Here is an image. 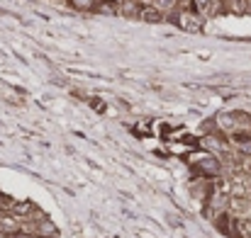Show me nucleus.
Returning <instances> with one entry per match:
<instances>
[{"mask_svg": "<svg viewBox=\"0 0 251 238\" xmlns=\"http://www.w3.org/2000/svg\"><path fill=\"white\" fill-rule=\"evenodd\" d=\"M154 5H156V7L164 12V10H171V7L176 5V0H154Z\"/></svg>", "mask_w": 251, "mask_h": 238, "instance_id": "obj_4", "label": "nucleus"}, {"mask_svg": "<svg viewBox=\"0 0 251 238\" xmlns=\"http://www.w3.org/2000/svg\"><path fill=\"white\" fill-rule=\"evenodd\" d=\"M90 107L98 109V112H105V102L102 100H90Z\"/></svg>", "mask_w": 251, "mask_h": 238, "instance_id": "obj_6", "label": "nucleus"}, {"mask_svg": "<svg viewBox=\"0 0 251 238\" xmlns=\"http://www.w3.org/2000/svg\"><path fill=\"white\" fill-rule=\"evenodd\" d=\"M237 224H239V229H242V234H244V236H247V238H251V219H239Z\"/></svg>", "mask_w": 251, "mask_h": 238, "instance_id": "obj_3", "label": "nucleus"}, {"mask_svg": "<svg viewBox=\"0 0 251 238\" xmlns=\"http://www.w3.org/2000/svg\"><path fill=\"white\" fill-rule=\"evenodd\" d=\"M156 131H159V134H161V136H171V134H173V129H171V127H168V124H164V122H161V124H159V127H156Z\"/></svg>", "mask_w": 251, "mask_h": 238, "instance_id": "obj_5", "label": "nucleus"}, {"mask_svg": "<svg viewBox=\"0 0 251 238\" xmlns=\"http://www.w3.org/2000/svg\"><path fill=\"white\" fill-rule=\"evenodd\" d=\"M34 238H47V236H34Z\"/></svg>", "mask_w": 251, "mask_h": 238, "instance_id": "obj_9", "label": "nucleus"}, {"mask_svg": "<svg viewBox=\"0 0 251 238\" xmlns=\"http://www.w3.org/2000/svg\"><path fill=\"white\" fill-rule=\"evenodd\" d=\"M76 2H78V5H83V7H88V5H90L93 0H76Z\"/></svg>", "mask_w": 251, "mask_h": 238, "instance_id": "obj_7", "label": "nucleus"}, {"mask_svg": "<svg viewBox=\"0 0 251 238\" xmlns=\"http://www.w3.org/2000/svg\"><path fill=\"white\" fill-rule=\"evenodd\" d=\"M195 170H198L200 175H220L222 163L215 158V156H202V158L195 160Z\"/></svg>", "mask_w": 251, "mask_h": 238, "instance_id": "obj_1", "label": "nucleus"}, {"mask_svg": "<svg viewBox=\"0 0 251 238\" xmlns=\"http://www.w3.org/2000/svg\"><path fill=\"white\" fill-rule=\"evenodd\" d=\"M0 238H17V236H10V234H5V231H0Z\"/></svg>", "mask_w": 251, "mask_h": 238, "instance_id": "obj_8", "label": "nucleus"}, {"mask_svg": "<svg viewBox=\"0 0 251 238\" xmlns=\"http://www.w3.org/2000/svg\"><path fill=\"white\" fill-rule=\"evenodd\" d=\"M142 17H144L147 22H161V20H164V15H161L159 7H147V10L142 12Z\"/></svg>", "mask_w": 251, "mask_h": 238, "instance_id": "obj_2", "label": "nucleus"}]
</instances>
